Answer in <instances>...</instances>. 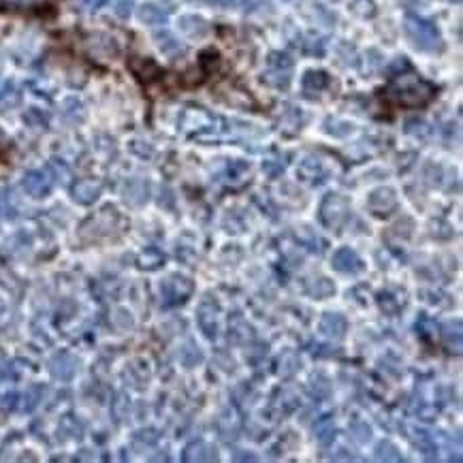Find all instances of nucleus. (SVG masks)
Wrapping results in <instances>:
<instances>
[{
  "instance_id": "nucleus-1",
  "label": "nucleus",
  "mask_w": 463,
  "mask_h": 463,
  "mask_svg": "<svg viewBox=\"0 0 463 463\" xmlns=\"http://www.w3.org/2000/svg\"><path fill=\"white\" fill-rule=\"evenodd\" d=\"M433 97H435V88L412 71L399 73L387 85V99H391L395 105L410 107V109L425 107L427 103L433 101Z\"/></svg>"
},
{
  "instance_id": "nucleus-2",
  "label": "nucleus",
  "mask_w": 463,
  "mask_h": 463,
  "mask_svg": "<svg viewBox=\"0 0 463 463\" xmlns=\"http://www.w3.org/2000/svg\"><path fill=\"white\" fill-rule=\"evenodd\" d=\"M404 28H406L408 39L412 41V45L416 49H421V52L442 49V37H440V30L433 22H429L421 16L408 13L406 22H404Z\"/></svg>"
},
{
  "instance_id": "nucleus-3",
  "label": "nucleus",
  "mask_w": 463,
  "mask_h": 463,
  "mask_svg": "<svg viewBox=\"0 0 463 463\" xmlns=\"http://www.w3.org/2000/svg\"><path fill=\"white\" fill-rule=\"evenodd\" d=\"M124 227L122 216L114 210V208H105L99 214H95L92 218H88L81 227V237L83 239H101V237H112L116 233H120V229Z\"/></svg>"
},
{
  "instance_id": "nucleus-4",
  "label": "nucleus",
  "mask_w": 463,
  "mask_h": 463,
  "mask_svg": "<svg viewBox=\"0 0 463 463\" xmlns=\"http://www.w3.org/2000/svg\"><path fill=\"white\" fill-rule=\"evenodd\" d=\"M193 291H195V284L191 277L181 275V273H171L160 282V303L164 308L181 306L188 301Z\"/></svg>"
},
{
  "instance_id": "nucleus-5",
  "label": "nucleus",
  "mask_w": 463,
  "mask_h": 463,
  "mask_svg": "<svg viewBox=\"0 0 463 463\" xmlns=\"http://www.w3.org/2000/svg\"><path fill=\"white\" fill-rule=\"evenodd\" d=\"M293 79V60L284 52H273L267 60V71L263 73V81L275 90H287Z\"/></svg>"
},
{
  "instance_id": "nucleus-6",
  "label": "nucleus",
  "mask_w": 463,
  "mask_h": 463,
  "mask_svg": "<svg viewBox=\"0 0 463 463\" xmlns=\"http://www.w3.org/2000/svg\"><path fill=\"white\" fill-rule=\"evenodd\" d=\"M350 201L342 195H327L320 203V220L327 229L339 231L350 222Z\"/></svg>"
},
{
  "instance_id": "nucleus-7",
  "label": "nucleus",
  "mask_w": 463,
  "mask_h": 463,
  "mask_svg": "<svg viewBox=\"0 0 463 463\" xmlns=\"http://www.w3.org/2000/svg\"><path fill=\"white\" fill-rule=\"evenodd\" d=\"M22 186L30 197H47L54 188V173L49 169H37V171H28L22 179Z\"/></svg>"
},
{
  "instance_id": "nucleus-8",
  "label": "nucleus",
  "mask_w": 463,
  "mask_h": 463,
  "mask_svg": "<svg viewBox=\"0 0 463 463\" xmlns=\"http://www.w3.org/2000/svg\"><path fill=\"white\" fill-rule=\"evenodd\" d=\"M367 210L372 212L374 216H380V218L391 216L397 210V193L389 186L372 191L367 197Z\"/></svg>"
},
{
  "instance_id": "nucleus-9",
  "label": "nucleus",
  "mask_w": 463,
  "mask_h": 463,
  "mask_svg": "<svg viewBox=\"0 0 463 463\" xmlns=\"http://www.w3.org/2000/svg\"><path fill=\"white\" fill-rule=\"evenodd\" d=\"M85 49L92 58L99 60V62H107V60H114L118 56V43L105 32L90 35L85 39Z\"/></svg>"
},
{
  "instance_id": "nucleus-10",
  "label": "nucleus",
  "mask_w": 463,
  "mask_h": 463,
  "mask_svg": "<svg viewBox=\"0 0 463 463\" xmlns=\"http://www.w3.org/2000/svg\"><path fill=\"white\" fill-rule=\"evenodd\" d=\"M197 323L208 339H216L218 331H220V308L212 299L201 301V306L197 310Z\"/></svg>"
},
{
  "instance_id": "nucleus-11",
  "label": "nucleus",
  "mask_w": 463,
  "mask_h": 463,
  "mask_svg": "<svg viewBox=\"0 0 463 463\" xmlns=\"http://www.w3.org/2000/svg\"><path fill=\"white\" fill-rule=\"evenodd\" d=\"M297 175L308 181V184H325L329 177H331V169L329 164L318 158V156H306L301 162H299V169H297Z\"/></svg>"
},
{
  "instance_id": "nucleus-12",
  "label": "nucleus",
  "mask_w": 463,
  "mask_h": 463,
  "mask_svg": "<svg viewBox=\"0 0 463 463\" xmlns=\"http://www.w3.org/2000/svg\"><path fill=\"white\" fill-rule=\"evenodd\" d=\"M331 267L342 275H356L363 271V260L352 248H337L331 256Z\"/></svg>"
},
{
  "instance_id": "nucleus-13",
  "label": "nucleus",
  "mask_w": 463,
  "mask_h": 463,
  "mask_svg": "<svg viewBox=\"0 0 463 463\" xmlns=\"http://www.w3.org/2000/svg\"><path fill=\"white\" fill-rule=\"evenodd\" d=\"M49 372H52V376H54L56 380L66 383V380H71V378L75 376V372H77V359H75L71 352L60 350V352H56V354L52 356V361H49Z\"/></svg>"
},
{
  "instance_id": "nucleus-14",
  "label": "nucleus",
  "mask_w": 463,
  "mask_h": 463,
  "mask_svg": "<svg viewBox=\"0 0 463 463\" xmlns=\"http://www.w3.org/2000/svg\"><path fill=\"white\" fill-rule=\"evenodd\" d=\"M101 193H103V184L95 181V179H79V181L73 184V188H71L73 199L81 205L95 203L101 197Z\"/></svg>"
},
{
  "instance_id": "nucleus-15",
  "label": "nucleus",
  "mask_w": 463,
  "mask_h": 463,
  "mask_svg": "<svg viewBox=\"0 0 463 463\" xmlns=\"http://www.w3.org/2000/svg\"><path fill=\"white\" fill-rule=\"evenodd\" d=\"M184 461L201 463V461H218V448L205 440H195L184 450Z\"/></svg>"
},
{
  "instance_id": "nucleus-16",
  "label": "nucleus",
  "mask_w": 463,
  "mask_h": 463,
  "mask_svg": "<svg viewBox=\"0 0 463 463\" xmlns=\"http://www.w3.org/2000/svg\"><path fill=\"white\" fill-rule=\"evenodd\" d=\"M301 85H303V95L306 97H320L323 92H327L331 88V77L325 71H320V68L318 71H308L303 75Z\"/></svg>"
},
{
  "instance_id": "nucleus-17",
  "label": "nucleus",
  "mask_w": 463,
  "mask_h": 463,
  "mask_svg": "<svg viewBox=\"0 0 463 463\" xmlns=\"http://www.w3.org/2000/svg\"><path fill=\"white\" fill-rule=\"evenodd\" d=\"M128 66L141 83H152L154 79L160 77V66L150 58H131Z\"/></svg>"
},
{
  "instance_id": "nucleus-18",
  "label": "nucleus",
  "mask_w": 463,
  "mask_h": 463,
  "mask_svg": "<svg viewBox=\"0 0 463 463\" xmlns=\"http://www.w3.org/2000/svg\"><path fill=\"white\" fill-rule=\"evenodd\" d=\"M346 329H348V320H346L342 314H337V312H327V314L320 318V333L327 335V337H331V339L344 337Z\"/></svg>"
},
{
  "instance_id": "nucleus-19",
  "label": "nucleus",
  "mask_w": 463,
  "mask_h": 463,
  "mask_svg": "<svg viewBox=\"0 0 463 463\" xmlns=\"http://www.w3.org/2000/svg\"><path fill=\"white\" fill-rule=\"evenodd\" d=\"M122 195H124V201L128 205H143L148 201L150 191H148V184L143 179H128L124 184Z\"/></svg>"
},
{
  "instance_id": "nucleus-20",
  "label": "nucleus",
  "mask_w": 463,
  "mask_h": 463,
  "mask_svg": "<svg viewBox=\"0 0 463 463\" xmlns=\"http://www.w3.org/2000/svg\"><path fill=\"white\" fill-rule=\"evenodd\" d=\"M179 30L191 39H203L210 32V24L199 16H186L179 20Z\"/></svg>"
},
{
  "instance_id": "nucleus-21",
  "label": "nucleus",
  "mask_w": 463,
  "mask_h": 463,
  "mask_svg": "<svg viewBox=\"0 0 463 463\" xmlns=\"http://www.w3.org/2000/svg\"><path fill=\"white\" fill-rule=\"evenodd\" d=\"M137 16H139V20H141L143 24H148V26H160V24L167 22L169 11H167L164 7L156 5V3H145V5L139 7Z\"/></svg>"
},
{
  "instance_id": "nucleus-22",
  "label": "nucleus",
  "mask_w": 463,
  "mask_h": 463,
  "mask_svg": "<svg viewBox=\"0 0 463 463\" xmlns=\"http://www.w3.org/2000/svg\"><path fill=\"white\" fill-rule=\"evenodd\" d=\"M461 320H448L444 327H442V339H444V346L448 348V352H455L459 354L461 352Z\"/></svg>"
},
{
  "instance_id": "nucleus-23",
  "label": "nucleus",
  "mask_w": 463,
  "mask_h": 463,
  "mask_svg": "<svg viewBox=\"0 0 463 463\" xmlns=\"http://www.w3.org/2000/svg\"><path fill=\"white\" fill-rule=\"evenodd\" d=\"M154 41H156V45H158V49L164 54V56H169V58H177V56H181L184 54V47L181 43H179V39H175L171 32H158L156 37H154Z\"/></svg>"
},
{
  "instance_id": "nucleus-24",
  "label": "nucleus",
  "mask_w": 463,
  "mask_h": 463,
  "mask_svg": "<svg viewBox=\"0 0 463 463\" xmlns=\"http://www.w3.org/2000/svg\"><path fill=\"white\" fill-rule=\"evenodd\" d=\"M314 438H316L318 444H323V446H329V444L335 440V423H333V416H331V414L320 416V419L314 423Z\"/></svg>"
},
{
  "instance_id": "nucleus-25",
  "label": "nucleus",
  "mask_w": 463,
  "mask_h": 463,
  "mask_svg": "<svg viewBox=\"0 0 463 463\" xmlns=\"http://www.w3.org/2000/svg\"><path fill=\"white\" fill-rule=\"evenodd\" d=\"M412 442L419 448V452H423L427 459H435L438 457V444H435V438L429 431L416 429L414 435H412Z\"/></svg>"
},
{
  "instance_id": "nucleus-26",
  "label": "nucleus",
  "mask_w": 463,
  "mask_h": 463,
  "mask_svg": "<svg viewBox=\"0 0 463 463\" xmlns=\"http://www.w3.org/2000/svg\"><path fill=\"white\" fill-rule=\"evenodd\" d=\"M308 295L310 297H316V299H327L335 293V284L329 280V277H312L306 287Z\"/></svg>"
},
{
  "instance_id": "nucleus-27",
  "label": "nucleus",
  "mask_w": 463,
  "mask_h": 463,
  "mask_svg": "<svg viewBox=\"0 0 463 463\" xmlns=\"http://www.w3.org/2000/svg\"><path fill=\"white\" fill-rule=\"evenodd\" d=\"M177 359H179V363L184 365V367H195V365H199L201 361H203V352H201V348L195 344V342H186L181 348H179V352H177Z\"/></svg>"
},
{
  "instance_id": "nucleus-28",
  "label": "nucleus",
  "mask_w": 463,
  "mask_h": 463,
  "mask_svg": "<svg viewBox=\"0 0 463 463\" xmlns=\"http://www.w3.org/2000/svg\"><path fill=\"white\" fill-rule=\"evenodd\" d=\"M299 367H301L299 354H295V352H284V354H280V359H277V369H275V372L280 374L282 378H291L293 374L299 372Z\"/></svg>"
},
{
  "instance_id": "nucleus-29",
  "label": "nucleus",
  "mask_w": 463,
  "mask_h": 463,
  "mask_svg": "<svg viewBox=\"0 0 463 463\" xmlns=\"http://www.w3.org/2000/svg\"><path fill=\"white\" fill-rule=\"evenodd\" d=\"M308 391L314 399H329L331 397V383L323 374H314L308 383Z\"/></svg>"
},
{
  "instance_id": "nucleus-30",
  "label": "nucleus",
  "mask_w": 463,
  "mask_h": 463,
  "mask_svg": "<svg viewBox=\"0 0 463 463\" xmlns=\"http://www.w3.org/2000/svg\"><path fill=\"white\" fill-rule=\"evenodd\" d=\"M229 331H231L229 337H233V342H239V344H241V342H250V339L254 337V335H252V333H254L252 327H250L239 314L231 320V329H229Z\"/></svg>"
},
{
  "instance_id": "nucleus-31",
  "label": "nucleus",
  "mask_w": 463,
  "mask_h": 463,
  "mask_svg": "<svg viewBox=\"0 0 463 463\" xmlns=\"http://www.w3.org/2000/svg\"><path fill=\"white\" fill-rule=\"evenodd\" d=\"M62 118L68 122V124H77V122H81L83 120V105H81V101H77V99H66L64 103H62Z\"/></svg>"
},
{
  "instance_id": "nucleus-32",
  "label": "nucleus",
  "mask_w": 463,
  "mask_h": 463,
  "mask_svg": "<svg viewBox=\"0 0 463 463\" xmlns=\"http://www.w3.org/2000/svg\"><path fill=\"white\" fill-rule=\"evenodd\" d=\"M374 452H376V459H378V461H404L399 448H397L391 440H383V442H378Z\"/></svg>"
},
{
  "instance_id": "nucleus-33",
  "label": "nucleus",
  "mask_w": 463,
  "mask_h": 463,
  "mask_svg": "<svg viewBox=\"0 0 463 463\" xmlns=\"http://www.w3.org/2000/svg\"><path fill=\"white\" fill-rule=\"evenodd\" d=\"M162 263H164V254H162L158 248H154V246L145 248V250L139 254V265H141L143 269H158Z\"/></svg>"
},
{
  "instance_id": "nucleus-34",
  "label": "nucleus",
  "mask_w": 463,
  "mask_h": 463,
  "mask_svg": "<svg viewBox=\"0 0 463 463\" xmlns=\"http://www.w3.org/2000/svg\"><path fill=\"white\" fill-rule=\"evenodd\" d=\"M297 406H299L297 397H293V395L287 393V391H282V399H273V410L280 414V416H287V414L295 412Z\"/></svg>"
},
{
  "instance_id": "nucleus-35",
  "label": "nucleus",
  "mask_w": 463,
  "mask_h": 463,
  "mask_svg": "<svg viewBox=\"0 0 463 463\" xmlns=\"http://www.w3.org/2000/svg\"><path fill=\"white\" fill-rule=\"evenodd\" d=\"M348 431H350V438L359 444H365V442L372 440V427H369L367 423H363V421H352Z\"/></svg>"
},
{
  "instance_id": "nucleus-36",
  "label": "nucleus",
  "mask_w": 463,
  "mask_h": 463,
  "mask_svg": "<svg viewBox=\"0 0 463 463\" xmlns=\"http://www.w3.org/2000/svg\"><path fill=\"white\" fill-rule=\"evenodd\" d=\"M378 306H380V310H385L387 314H397L402 308H404V299H399L397 295H393V293H380L378 295Z\"/></svg>"
},
{
  "instance_id": "nucleus-37",
  "label": "nucleus",
  "mask_w": 463,
  "mask_h": 463,
  "mask_svg": "<svg viewBox=\"0 0 463 463\" xmlns=\"http://www.w3.org/2000/svg\"><path fill=\"white\" fill-rule=\"evenodd\" d=\"M18 103H20V90L11 81L5 83V88L0 90V107L9 109V107H16Z\"/></svg>"
},
{
  "instance_id": "nucleus-38",
  "label": "nucleus",
  "mask_w": 463,
  "mask_h": 463,
  "mask_svg": "<svg viewBox=\"0 0 463 463\" xmlns=\"http://www.w3.org/2000/svg\"><path fill=\"white\" fill-rule=\"evenodd\" d=\"M287 160H289V156H271V158H267V160L263 162V171H265L269 177L282 175L284 169H287Z\"/></svg>"
},
{
  "instance_id": "nucleus-39",
  "label": "nucleus",
  "mask_w": 463,
  "mask_h": 463,
  "mask_svg": "<svg viewBox=\"0 0 463 463\" xmlns=\"http://www.w3.org/2000/svg\"><path fill=\"white\" fill-rule=\"evenodd\" d=\"M237 433H239V423H237V419L224 414V416L220 419V435H222L227 442H231V440L237 438Z\"/></svg>"
},
{
  "instance_id": "nucleus-40",
  "label": "nucleus",
  "mask_w": 463,
  "mask_h": 463,
  "mask_svg": "<svg viewBox=\"0 0 463 463\" xmlns=\"http://www.w3.org/2000/svg\"><path fill=\"white\" fill-rule=\"evenodd\" d=\"M416 331H419V335H421L423 339H435L440 327H438L435 320H431V318H427V316H421L419 323H416Z\"/></svg>"
},
{
  "instance_id": "nucleus-41",
  "label": "nucleus",
  "mask_w": 463,
  "mask_h": 463,
  "mask_svg": "<svg viewBox=\"0 0 463 463\" xmlns=\"http://www.w3.org/2000/svg\"><path fill=\"white\" fill-rule=\"evenodd\" d=\"M406 133H408V135H414V137H419V139H425V137L431 133V126H429L425 120H421V118H412V120L406 122Z\"/></svg>"
},
{
  "instance_id": "nucleus-42",
  "label": "nucleus",
  "mask_w": 463,
  "mask_h": 463,
  "mask_svg": "<svg viewBox=\"0 0 463 463\" xmlns=\"http://www.w3.org/2000/svg\"><path fill=\"white\" fill-rule=\"evenodd\" d=\"M41 395H43V391L41 389H30V391H26L22 397H20V408L22 410H32L39 402H41Z\"/></svg>"
},
{
  "instance_id": "nucleus-43",
  "label": "nucleus",
  "mask_w": 463,
  "mask_h": 463,
  "mask_svg": "<svg viewBox=\"0 0 463 463\" xmlns=\"http://www.w3.org/2000/svg\"><path fill=\"white\" fill-rule=\"evenodd\" d=\"M303 52L310 54V56H325V41H323V39L308 37L306 43H303Z\"/></svg>"
},
{
  "instance_id": "nucleus-44",
  "label": "nucleus",
  "mask_w": 463,
  "mask_h": 463,
  "mask_svg": "<svg viewBox=\"0 0 463 463\" xmlns=\"http://www.w3.org/2000/svg\"><path fill=\"white\" fill-rule=\"evenodd\" d=\"M156 442H158V431H154V429H143V431H137V433H135V444L154 446Z\"/></svg>"
},
{
  "instance_id": "nucleus-45",
  "label": "nucleus",
  "mask_w": 463,
  "mask_h": 463,
  "mask_svg": "<svg viewBox=\"0 0 463 463\" xmlns=\"http://www.w3.org/2000/svg\"><path fill=\"white\" fill-rule=\"evenodd\" d=\"M24 120H26L30 126H45V124H47V116H45L41 109H30V112H26Z\"/></svg>"
},
{
  "instance_id": "nucleus-46",
  "label": "nucleus",
  "mask_w": 463,
  "mask_h": 463,
  "mask_svg": "<svg viewBox=\"0 0 463 463\" xmlns=\"http://www.w3.org/2000/svg\"><path fill=\"white\" fill-rule=\"evenodd\" d=\"M32 0H0V9L5 11H20V9H26Z\"/></svg>"
},
{
  "instance_id": "nucleus-47",
  "label": "nucleus",
  "mask_w": 463,
  "mask_h": 463,
  "mask_svg": "<svg viewBox=\"0 0 463 463\" xmlns=\"http://www.w3.org/2000/svg\"><path fill=\"white\" fill-rule=\"evenodd\" d=\"M246 356H248L252 363H260V361L267 356V344H260V342H258L252 350H246Z\"/></svg>"
},
{
  "instance_id": "nucleus-48",
  "label": "nucleus",
  "mask_w": 463,
  "mask_h": 463,
  "mask_svg": "<svg viewBox=\"0 0 463 463\" xmlns=\"http://www.w3.org/2000/svg\"><path fill=\"white\" fill-rule=\"evenodd\" d=\"M114 9L120 18H128L133 13V0H118V3L114 5Z\"/></svg>"
},
{
  "instance_id": "nucleus-49",
  "label": "nucleus",
  "mask_w": 463,
  "mask_h": 463,
  "mask_svg": "<svg viewBox=\"0 0 463 463\" xmlns=\"http://www.w3.org/2000/svg\"><path fill=\"white\" fill-rule=\"evenodd\" d=\"M195 3L212 5V7H233V5H235V0H195Z\"/></svg>"
},
{
  "instance_id": "nucleus-50",
  "label": "nucleus",
  "mask_w": 463,
  "mask_h": 463,
  "mask_svg": "<svg viewBox=\"0 0 463 463\" xmlns=\"http://www.w3.org/2000/svg\"><path fill=\"white\" fill-rule=\"evenodd\" d=\"M402 3H406V5H416V0H402Z\"/></svg>"
}]
</instances>
